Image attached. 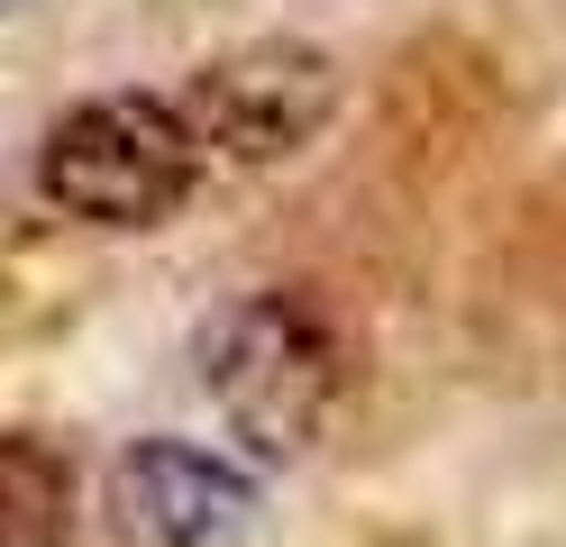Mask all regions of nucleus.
<instances>
[{"instance_id": "7ed1b4c3", "label": "nucleus", "mask_w": 566, "mask_h": 547, "mask_svg": "<svg viewBox=\"0 0 566 547\" xmlns=\"http://www.w3.org/2000/svg\"><path fill=\"white\" fill-rule=\"evenodd\" d=\"M101 520L119 547H220L256 520V484L210 448L184 438H137L101 474Z\"/></svg>"}, {"instance_id": "f257e3e1", "label": "nucleus", "mask_w": 566, "mask_h": 547, "mask_svg": "<svg viewBox=\"0 0 566 547\" xmlns=\"http://www.w3.org/2000/svg\"><path fill=\"white\" fill-rule=\"evenodd\" d=\"M201 137L184 119V101H156V92H111V101H83L74 119H55L38 182L64 219H92V229H156L192 201L201 182Z\"/></svg>"}, {"instance_id": "20e7f679", "label": "nucleus", "mask_w": 566, "mask_h": 547, "mask_svg": "<svg viewBox=\"0 0 566 547\" xmlns=\"http://www.w3.org/2000/svg\"><path fill=\"white\" fill-rule=\"evenodd\" d=\"M329 55H311V46H256V55H229V64H210L192 101H184V119L201 137V156H229V165H274V156H293V146L329 119Z\"/></svg>"}, {"instance_id": "f03ea898", "label": "nucleus", "mask_w": 566, "mask_h": 547, "mask_svg": "<svg viewBox=\"0 0 566 547\" xmlns=\"http://www.w3.org/2000/svg\"><path fill=\"white\" fill-rule=\"evenodd\" d=\"M201 383L256 456H302L338 401V347L302 292H256L210 319Z\"/></svg>"}, {"instance_id": "423d86ee", "label": "nucleus", "mask_w": 566, "mask_h": 547, "mask_svg": "<svg viewBox=\"0 0 566 547\" xmlns=\"http://www.w3.org/2000/svg\"><path fill=\"white\" fill-rule=\"evenodd\" d=\"M0 10H10V0H0Z\"/></svg>"}, {"instance_id": "39448f33", "label": "nucleus", "mask_w": 566, "mask_h": 547, "mask_svg": "<svg viewBox=\"0 0 566 547\" xmlns=\"http://www.w3.org/2000/svg\"><path fill=\"white\" fill-rule=\"evenodd\" d=\"M74 474L46 438H0V547H64Z\"/></svg>"}]
</instances>
